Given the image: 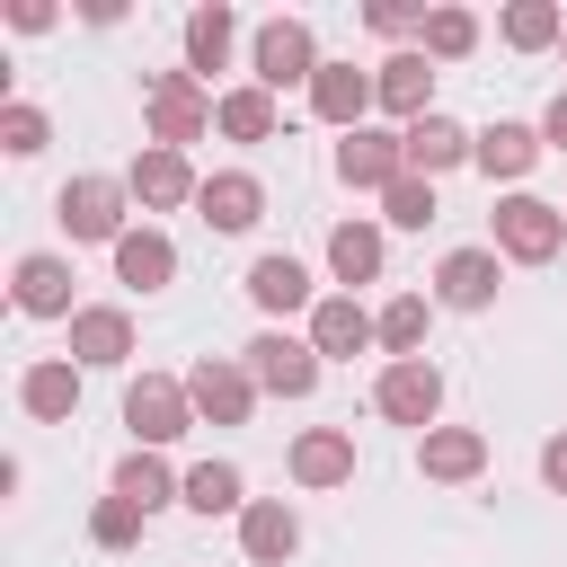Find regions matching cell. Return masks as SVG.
I'll use <instances>...</instances> for the list:
<instances>
[{"label": "cell", "mask_w": 567, "mask_h": 567, "mask_svg": "<svg viewBox=\"0 0 567 567\" xmlns=\"http://www.w3.org/2000/svg\"><path fill=\"white\" fill-rule=\"evenodd\" d=\"M328 275L337 284H372L381 275V230L372 221H337L328 230Z\"/></svg>", "instance_id": "28"}, {"label": "cell", "mask_w": 567, "mask_h": 567, "mask_svg": "<svg viewBox=\"0 0 567 567\" xmlns=\"http://www.w3.org/2000/svg\"><path fill=\"white\" fill-rule=\"evenodd\" d=\"M372 106H381V80H372V71H354V62H319V80H310V115H319V124L363 133Z\"/></svg>", "instance_id": "9"}, {"label": "cell", "mask_w": 567, "mask_h": 567, "mask_svg": "<svg viewBox=\"0 0 567 567\" xmlns=\"http://www.w3.org/2000/svg\"><path fill=\"white\" fill-rule=\"evenodd\" d=\"M310 346H319V363H337V354L354 363L363 346H381V319H372L354 292H328V301L310 310Z\"/></svg>", "instance_id": "12"}, {"label": "cell", "mask_w": 567, "mask_h": 567, "mask_svg": "<svg viewBox=\"0 0 567 567\" xmlns=\"http://www.w3.org/2000/svg\"><path fill=\"white\" fill-rule=\"evenodd\" d=\"M558 53H567V44H558Z\"/></svg>", "instance_id": "41"}, {"label": "cell", "mask_w": 567, "mask_h": 567, "mask_svg": "<svg viewBox=\"0 0 567 567\" xmlns=\"http://www.w3.org/2000/svg\"><path fill=\"white\" fill-rule=\"evenodd\" d=\"M496 35H505L514 53H549V44H567V18H558L549 0H514V9L496 18Z\"/></svg>", "instance_id": "29"}, {"label": "cell", "mask_w": 567, "mask_h": 567, "mask_svg": "<svg viewBox=\"0 0 567 567\" xmlns=\"http://www.w3.org/2000/svg\"><path fill=\"white\" fill-rule=\"evenodd\" d=\"M416 35H425V62H470L478 53V18L470 9H425Z\"/></svg>", "instance_id": "32"}, {"label": "cell", "mask_w": 567, "mask_h": 567, "mask_svg": "<svg viewBox=\"0 0 567 567\" xmlns=\"http://www.w3.org/2000/svg\"><path fill=\"white\" fill-rule=\"evenodd\" d=\"M372 408L390 416V425H416V434H434V416H443V372L416 354V363H381V381H372Z\"/></svg>", "instance_id": "7"}, {"label": "cell", "mask_w": 567, "mask_h": 567, "mask_svg": "<svg viewBox=\"0 0 567 567\" xmlns=\"http://www.w3.org/2000/svg\"><path fill=\"white\" fill-rule=\"evenodd\" d=\"M9 292H18V310H27V319H80V310H71V266H62L53 248H35V257H18V275H9Z\"/></svg>", "instance_id": "14"}, {"label": "cell", "mask_w": 567, "mask_h": 567, "mask_svg": "<svg viewBox=\"0 0 567 567\" xmlns=\"http://www.w3.org/2000/svg\"><path fill=\"white\" fill-rule=\"evenodd\" d=\"M44 142H53V124H44V106H27V97H9V106H0V151H9V159H35Z\"/></svg>", "instance_id": "34"}, {"label": "cell", "mask_w": 567, "mask_h": 567, "mask_svg": "<svg viewBox=\"0 0 567 567\" xmlns=\"http://www.w3.org/2000/svg\"><path fill=\"white\" fill-rule=\"evenodd\" d=\"M248 381L275 390V399H310L319 390V346L292 337V328H257L248 337Z\"/></svg>", "instance_id": "4"}, {"label": "cell", "mask_w": 567, "mask_h": 567, "mask_svg": "<svg viewBox=\"0 0 567 567\" xmlns=\"http://www.w3.org/2000/svg\"><path fill=\"white\" fill-rule=\"evenodd\" d=\"M416 470L443 478V487H461V478L487 470V434H470V425H434V434H416Z\"/></svg>", "instance_id": "17"}, {"label": "cell", "mask_w": 567, "mask_h": 567, "mask_svg": "<svg viewBox=\"0 0 567 567\" xmlns=\"http://www.w3.org/2000/svg\"><path fill=\"white\" fill-rule=\"evenodd\" d=\"M213 124L230 133V142H275V97L248 80V89H221V106H213Z\"/></svg>", "instance_id": "30"}, {"label": "cell", "mask_w": 567, "mask_h": 567, "mask_svg": "<svg viewBox=\"0 0 567 567\" xmlns=\"http://www.w3.org/2000/svg\"><path fill=\"white\" fill-rule=\"evenodd\" d=\"M9 27H27V35H44V27H53V0H9Z\"/></svg>", "instance_id": "38"}, {"label": "cell", "mask_w": 567, "mask_h": 567, "mask_svg": "<svg viewBox=\"0 0 567 567\" xmlns=\"http://www.w3.org/2000/svg\"><path fill=\"white\" fill-rule=\"evenodd\" d=\"M248 301H257L266 319L319 310V301H310V275H301V257H257V266H248Z\"/></svg>", "instance_id": "21"}, {"label": "cell", "mask_w": 567, "mask_h": 567, "mask_svg": "<svg viewBox=\"0 0 567 567\" xmlns=\"http://www.w3.org/2000/svg\"><path fill=\"white\" fill-rule=\"evenodd\" d=\"M381 346H390V363H416V346H425V292H399L381 310Z\"/></svg>", "instance_id": "33"}, {"label": "cell", "mask_w": 567, "mask_h": 567, "mask_svg": "<svg viewBox=\"0 0 567 567\" xmlns=\"http://www.w3.org/2000/svg\"><path fill=\"white\" fill-rule=\"evenodd\" d=\"M124 425H133V452H159V443H177V434L195 425V399H186V381H168V372H142V381L124 390Z\"/></svg>", "instance_id": "5"}, {"label": "cell", "mask_w": 567, "mask_h": 567, "mask_svg": "<svg viewBox=\"0 0 567 567\" xmlns=\"http://www.w3.org/2000/svg\"><path fill=\"white\" fill-rule=\"evenodd\" d=\"M124 354H133V310L89 301V310L71 319V363H124Z\"/></svg>", "instance_id": "19"}, {"label": "cell", "mask_w": 567, "mask_h": 567, "mask_svg": "<svg viewBox=\"0 0 567 567\" xmlns=\"http://www.w3.org/2000/svg\"><path fill=\"white\" fill-rule=\"evenodd\" d=\"M124 186H133V204H151V213H168V204H195V195H204V177L186 168V151H159V142L133 159V177H124Z\"/></svg>", "instance_id": "13"}, {"label": "cell", "mask_w": 567, "mask_h": 567, "mask_svg": "<svg viewBox=\"0 0 567 567\" xmlns=\"http://www.w3.org/2000/svg\"><path fill=\"white\" fill-rule=\"evenodd\" d=\"M186 505H195V514H248V487H239L230 461H195V470H186Z\"/></svg>", "instance_id": "31"}, {"label": "cell", "mask_w": 567, "mask_h": 567, "mask_svg": "<svg viewBox=\"0 0 567 567\" xmlns=\"http://www.w3.org/2000/svg\"><path fill=\"white\" fill-rule=\"evenodd\" d=\"M372 80H381V106H390V115H408V124L434 115V71H425V53H390Z\"/></svg>", "instance_id": "23"}, {"label": "cell", "mask_w": 567, "mask_h": 567, "mask_svg": "<svg viewBox=\"0 0 567 567\" xmlns=\"http://www.w3.org/2000/svg\"><path fill=\"white\" fill-rule=\"evenodd\" d=\"M230 35H239V18L213 0V9H186V71L204 80V71H221L230 62Z\"/></svg>", "instance_id": "26"}, {"label": "cell", "mask_w": 567, "mask_h": 567, "mask_svg": "<svg viewBox=\"0 0 567 567\" xmlns=\"http://www.w3.org/2000/svg\"><path fill=\"white\" fill-rule=\"evenodd\" d=\"M540 142H549V151H567V89L549 97V115H540Z\"/></svg>", "instance_id": "40"}, {"label": "cell", "mask_w": 567, "mask_h": 567, "mask_svg": "<svg viewBox=\"0 0 567 567\" xmlns=\"http://www.w3.org/2000/svg\"><path fill=\"white\" fill-rule=\"evenodd\" d=\"M142 523H151L142 505H124V496H97V514H89V540H97V549H133V540H142Z\"/></svg>", "instance_id": "35"}, {"label": "cell", "mask_w": 567, "mask_h": 567, "mask_svg": "<svg viewBox=\"0 0 567 567\" xmlns=\"http://www.w3.org/2000/svg\"><path fill=\"white\" fill-rule=\"evenodd\" d=\"M213 106L221 97H204V80L195 71H151V142L159 151H186V142H204V124H213Z\"/></svg>", "instance_id": "1"}, {"label": "cell", "mask_w": 567, "mask_h": 567, "mask_svg": "<svg viewBox=\"0 0 567 567\" xmlns=\"http://www.w3.org/2000/svg\"><path fill=\"white\" fill-rule=\"evenodd\" d=\"M195 204H204V221H213V230H257V213H266V186H257L248 168H213Z\"/></svg>", "instance_id": "18"}, {"label": "cell", "mask_w": 567, "mask_h": 567, "mask_svg": "<svg viewBox=\"0 0 567 567\" xmlns=\"http://www.w3.org/2000/svg\"><path fill=\"white\" fill-rule=\"evenodd\" d=\"M124 204H133V186L124 177H71L62 195H53V213H62V230L71 239H124Z\"/></svg>", "instance_id": "6"}, {"label": "cell", "mask_w": 567, "mask_h": 567, "mask_svg": "<svg viewBox=\"0 0 567 567\" xmlns=\"http://www.w3.org/2000/svg\"><path fill=\"white\" fill-rule=\"evenodd\" d=\"M115 496H124V505H142V514H159L168 496H186V478H168V461H159V452H124V461H115Z\"/></svg>", "instance_id": "25"}, {"label": "cell", "mask_w": 567, "mask_h": 567, "mask_svg": "<svg viewBox=\"0 0 567 567\" xmlns=\"http://www.w3.org/2000/svg\"><path fill=\"white\" fill-rule=\"evenodd\" d=\"M381 213H390L399 230H425V221H434V177H399V186L381 195Z\"/></svg>", "instance_id": "36"}, {"label": "cell", "mask_w": 567, "mask_h": 567, "mask_svg": "<svg viewBox=\"0 0 567 567\" xmlns=\"http://www.w3.org/2000/svg\"><path fill=\"white\" fill-rule=\"evenodd\" d=\"M363 27H372V35H408V27H425V18H408V9H390V0H372V9H363Z\"/></svg>", "instance_id": "37"}, {"label": "cell", "mask_w": 567, "mask_h": 567, "mask_svg": "<svg viewBox=\"0 0 567 567\" xmlns=\"http://www.w3.org/2000/svg\"><path fill=\"white\" fill-rule=\"evenodd\" d=\"M337 177H346V186H381V195H390V186L408 177V133H372V124H363V133H346V142H337Z\"/></svg>", "instance_id": "10"}, {"label": "cell", "mask_w": 567, "mask_h": 567, "mask_svg": "<svg viewBox=\"0 0 567 567\" xmlns=\"http://www.w3.org/2000/svg\"><path fill=\"white\" fill-rule=\"evenodd\" d=\"M186 399H195V416H204V425H248V408H257V381H248V363H230V354H204V363L186 372Z\"/></svg>", "instance_id": "8"}, {"label": "cell", "mask_w": 567, "mask_h": 567, "mask_svg": "<svg viewBox=\"0 0 567 567\" xmlns=\"http://www.w3.org/2000/svg\"><path fill=\"white\" fill-rule=\"evenodd\" d=\"M292 478H301V487H346V478H354V434H337V425L292 434Z\"/></svg>", "instance_id": "20"}, {"label": "cell", "mask_w": 567, "mask_h": 567, "mask_svg": "<svg viewBox=\"0 0 567 567\" xmlns=\"http://www.w3.org/2000/svg\"><path fill=\"white\" fill-rule=\"evenodd\" d=\"M540 478L567 496V434H549V443H540Z\"/></svg>", "instance_id": "39"}, {"label": "cell", "mask_w": 567, "mask_h": 567, "mask_svg": "<svg viewBox=\"0 0 567 567\" xmlns=\"http://www.w3.org/2000/svg\"><path fill=\"white\" fill-rule=\"evenodd\" d=\"M18 408H27L35 425H62V416L80 408V363H27V372H18Z\"/></svg>", "instance_id": "22"}, {"label": "cell", "mask_w": 567, "mask_h": 567, "mask_svg": "<svg viewBox=\"0 0 567 567\" xmlns=\"http://www.w3.org/2000/svg\"><path fill=\"white\" fill-rule=\"evenodd\" d=\"M248 71H257L266 97H275V89H310V80H319V44H310V27H301V18H266L257 44H248Z\"/></svg>", "instance_id": "2"}, {"label": "cell", "mask_w": 567, "mask_h": 567, "mask_svg": "<svg viewBox=\"0 0 567 567\" xmlns=\"http://www.w3.org/2000/svg\"><path fill=\"white\" fill-rule=\"evenodd\" d=\"M239 549H248L257 567H284V558L301 549V514H292L284 496H248V514H239Z\"/></svg>", "instance_id": "15"}, {"label": "cell", "mask_w": 567, "mask_h": 567, "mask_svg": "<svg viewBox=\"0 0 567 567\" xmlns=\"http://www.w3.org/2000/svg\"><path fill=\"white\" fill-rule=\"evenodd\" d=\"M540 151H549V142H540L532 124H487V133H478V168H487V177H532Z\"/></svg>", "instance_id": "27"}, {"label": "cell", "mask_w": 567, "mask_h": 567, "mask_svg": "<svg viewBox=\"0 0 567 567\" xmlns=\"http://www.w3.org/2000/svg\"><path fill=\"white\" fill-rule=\"evenodd\" d=\"M558 239H567V204H540V195H505V204H496V257L549 266Z\"/></svg>", "instance_id": "3"}, {"label": "cell", "mask_w": 567, "mask_h": 567, "mask_svg": "<svg viewBox=\"0 0 567 567\" xmlns=\"http://www.w3.org/2000/svg\"><path fill=\"white\" fill-rule=\"evenodd\" d=\"M461 159H478V133H461L452 115H416L408 124V177H443Z\"/></svg>", "instance_id": "16"}, {"label": "cell", "mask_w": 567, "mask_h": 567, "mask_svg": "<svg viewBox=\"0 0 567 567\" xmlns=\"http://www.w3.org/2000/svg\"><path fill=\"white\" fill-rule=\"evenodd\" d=\"M115 275L142 284V292L177 284V248H168V230H124V239H115Z\"/></svg>", "instance_id": "24"}, {"label": "cell", "mask_w": 567, "mask_h": 567, "mask_svg": "<svg viewBox=\"0 0 567 567\" xmlns=\"http://www.w3.org/2000/svg\"><path fill=\"white\" fill-rule=\"evenodd\" d=\"M496 284H505V257H496V248H452V257L434 266V301H443V310H487Z\"/></svg>", "instance_id": "11"}]
</instances>
